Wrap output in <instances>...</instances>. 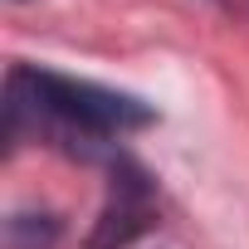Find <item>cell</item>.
Instances as JSON below:
<instances>
[{"label":"cell","instance_id":"7a4b0ae2","mask_svg":"<svg viewBox=\"0 0 249 249\" xmlns=\"http://www.w3.org/2000/svg\"><path fill=\"white\" fill-rule=\"evenodd\" d=\"M152 225V191H147V176L137 166H117V181H112V200L103 210V225H98V239L93 249H117L127 244L132 234H142Z\"/></svg>","mask_w":249,"mask_h":249},{"label":"cell","instance_id":"6da1fadb","mask_svg":"<svg viewBox=\"0 0 249 249\" xmlns=\"http://www.w3.org/2000/svg\"><path fill=\"white\" fill-rule=\"evenodd\" d=\"M152 112L98 83H78L64 73H44V69H15L10 73V103H5V127L10 137L20 127H35L44 137L59 142H103V137H122L132 127H147Z\"/></svg>","mask_w":249,"mask_h":249}]
</instances>
